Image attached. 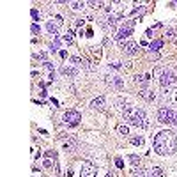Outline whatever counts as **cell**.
I'll return each instance as SVG.
<instances>
[{"instance_id": "e575fe53", "label": "cell", "mask_w": 177, "mask_h": 177, "mask_svg": "<svg viewBox=\"0 0 177 177\" xmlns=\"http://www.w3.org/2000/svg\"><path fill=\"white\" fill-rule=\"evenodd\" d=\"M106 177H115V176H114V172H110V174H108Z\"/></svg>"}, {"instance_id": "8fae6325", "label": "cell", "mask_w": 177, "mask_h": 177, "mask_svg": "<svg viewBox=\"0 0 177 177\" xmlns=\"http://www.w3.org/2000/svg\"><path fill=\"white\" fill-rule=\"evenodd\" d=\"M138 94H140L143 99H147V101H152V99H154V92H152L151 89H147V87H142Z\"/></svg>"}, {"instance_id": "f1b7e54d", "label": "cell", "mask_w": 177, "mask_h": 177, "mask_svg": "<svg viewBox=\"0 0 177 177\" xmlns=\"http://www.w3.org/2000/svg\"><path fill=\"white\" fill-rule=\"evenodd\" d=\"M115 165H117L119 168H122V167H124V161H122L120 158H117V159H115Z\"/></svg>"}, {"instance_id": "2e32d148", "label": "cell", "mask_w": 177, "mask_h": 177, "mask_svg": "<svg viewBox=\"0 0 177 177\" xmlns=\"http://www.w3.org/2000/svg\"><path fill=\"white\" fill-rule=\"evenodd\" d=\"M149 48H151V50H154V52H156V50H161V48H163V41H152V43H151V44H149Z\"/></svg>"}, {"instance_id": "277c9868", "label": "cell", "mask_w": 177, "mask_h": 177, "mask_svg": "<svg viewBox=\"0 0 177 177\" xmlns=\"http://www.w3.org/2000/svg\"><path fill=\"white\" fill-rule=\"evenodd\" d=\"M135 21L137 20H129L126 21L120 28L117 30V34H115V41H122L126 39V37H129L131 34H133V28H135Z\"/></svg>"}, {"instance_id": "ffe728a7", "label": "cell", "mask_w": 177, "mask_h": 177, "mask_svg": "<svg viewBox=\"0 0 177 177\" xmlns=\"http://www.w3.org/2000/svg\"><path fill=\"white\" fill-rule=\"evenodd\" d=\"M71 62L76 64V66H87V62L83 59H80V57H71Z\"/></svg>"}, {"instance_id": "4dcf8cb0", "label": "cell", "mask_w": 177, "mask_h": 177, "mask_svg": "<svg viewBox=\"0 0 177 177\" xmlns=\"http://www.w3.org/2000/svg\"><path fill=\"white\" fill-rule=\"evenodd\" d=\"M83 23H85L83 20H75V27H80V25H83Z\"/></svg>"}, {"instance_id": "1f68e13d", "label": "cell", "mask_w": 177, "mask_h": 177, "mask_svg": "<svg viewBox=\"0 0 177 177\" xmlns=\"http://www.w3.org/2000/svg\"><path fill=\"white\" fill-rule=\"evenodd\" d=\"M90 5L92 7H99V5H103V2H90Z\"/></svg>"}, {"instance_id": "5b68a950", "label": "cell", "mask_w": 177, "mask_h": 177, "mask_svg": "<svg viewBox=\"0 0 177 177\" xmlns=\"http://www.w3.org/2000/svg\"><path fill=\"white\" fill-rule=\"evenodd\" d=\"M159 83H161V87L163 89H168V87H172V85H177V76L172 73V71H163L161 73V76H159Z\"/></svg>"}, {"instance_id": "7a4b0ae2", "label": "cell", "mask_w": 177, "mask_h": 177, "mask_svg": "<svg viewBox=\"0 0 177 177\" xmlns=\"http://www.w3.org/2000/svg\"><path fill=\"white\" fill-rule=\"evenodd\" d=\"M158 120L161 124H177V110L172 108H159L158 112Z\"/></svg>"}, {"instance_id": "836d02e7", "label": "cell", "mask_w": 177, "mask_h": 177, "mask_svg": "<svg viewBox=\"0 0 177 177\" xmlns=\"http://www.w3.org/2000/svg\"><path fill=\"white\" fill-rule=\"evenodd\" d=\"M55 21H57V25H62V23H64V21H62V16H57Z\"/></svg>"}, {"instance_id": "484cf974", "label": "cell", "mask_w": 177, "mask_h": 177, "mask_svg": "<svg viewBox=\"0 0 177 177\" xmlns=\"http://www.w3.org/2000/svg\"><path fill=\"white\" fill-rule=\"evenodd\" d=\"M30 14H32V20L34 21H39V13H37V9H32Z\"/></svg>"}, {"instance_id": "cb8c5ba5", "label": "cell", "mask_w": 177, "mask_h": 177, "mask_svg": "<svg viewBox=\"0 0 177 177\" xmlns=\"http://www.w3.org/2000/svg\"><path fill=\"white\" fill-rule=\"evenodd\" d=\"M133 174H135V177H145V172L142 168H137V167L133 168Z\"/></svg>"}, {"instance_id": "ac0fdd59", "label": "cell", "mask_w": 177, "mask_h": 177, "mask_svg": "<svg viewBox=\"0 0 177 177\" xmlns=\"http://www.w3.org/2000/svg\"><path fill=\"white\" fill-rule=\"evenodd\" d=\"M92 57H94V60H96V64H98L99 60H101V48H92Z\"/></svg>"}, {"instance_id": "6da1fadb", "label": "cell", "mask_w": 177, "mask_h": 177, "mask_svg": "<svg viewBox=\"0 0 177 177\" xmlns=\"http://www.w3.org/2000/svg\"><path fill=\"white\" fill-rule=\"evenodd\" d=\"M154 151L159 156H168L177 151V138L172 131H159L154 137Z\"/></svg>"}, {"instance_id": "e0dca14e", "label": "cell", "mask_w": 177, "mask_h": 177, "mask_svg": "<svg viewBox=\"0 0 177 177\" xmlns=\"http://www.w3.org/2000/svg\"><path fill=\"white\" fill-rule=\"evenodd\" d=\"M69 7L75 9V11H78V9H83V7H85V2H69Z\"/></svg>"}, {"instance_id": "4fadbf2b", "label": "cell", "mask_w": 177, "mask_h": 177, "mask_svg": "<svg viewBox=\"0 0 177 177\" xmlns=\"http://www.w3.org/2000/svg\"><path fill=\"white\" fill-rule=\"evenodd\" d=\"M60 73H62L64 76H76V75H78V71H76L75 67H67V66H64V67L60 69Z\"/></svg>"}, {"instance_id": "3957f363", "label": "cell", "mask_w": 177, "mask_h": 177, "mask_svg": "<svg viewBox=\"0 0 177 177\" xmlns=\"http://www.w3.org/2000/svg\"><path fill=\"white\" fill-rule=\"evenodd\" d=\"M128 122L137 126V128H149V120L145 117V112L143 110H135L131 117H128Z\"/></svg>"}, {"instance_id": "4316f807", "label": "cell", "mask_w": 177, "mask_h": 177, "mask_svg": "<svg viewBox=\"0 0 177 177\" xmlns=\"http://www.w3.org/2000/svg\"><path fill=\"white\" fill-rule=\"evenodd\" d=\"M39 25H37V23H34V25H32V34H34V36H37V34H39Z\"/></svg>"}, {"instance_id": "83f0119b", "label": "cell", "mask_w": 177, "mask_h": 177, "mask_svg": "<svg viewBox=\"0 0 177 177\" xmlns=\"http://www.w3.org/2000/svg\"><path fill=\"white\" fill-rule=\"evenodd\" d=\"M36 59H39V60H44V62H48V60H46V53H37V55H36Z\"/></svg>"}, {"instance_id": "d4e9b609", "label": "cell", "mask_w": 177, "mask_h": 177, "mask_svg": "<svg viewBox=\"0 0 177 177\" xmlns=\"http://www.w3.org/2000/svg\"><path fill=\"white\" fill-rule=\"evenodd\" d=\"M50 50H52V53H55V52H59V39H55V43H52V46H50Z\"/></svg>"}, {"instance_id": "603a6c76", "label": "cell", "mask_w": 177, "mask_h": 177, "mask_svg": "<svg viewBox=\"0 0 177 177\" xmlns=\"http://www.w3.org/2000/svg\"><path fill=\"white\" fill-rule=\"evenodd\" d=\"M131 143H133V145H143V138L142 137H133L131 138Z\"/></svg>"}, {"instance_id": "d6986e66", "label": "cell", "mask_w": 177, "mask_h": 177, "mask_svg": "<svg viewBox=\"0 0 177 177\" xmlns=\"http://www.w3.org/2000/svg\"><path fill=\"white\" fill-rule=\"evenodd\" d=\"M117 131L120 133V135H124V137H126V135H129V129H128V126H124V124H119Z\"/></svg>"}, {"instance_id": "d6a6232c", "label": "cell", "mask_w": 177, "mask_h": 177, "mask_svg": "<svg viewBox=\"0 0 177 177\" xmlns=\"http://www.w3.org/2000/svg\"><path fill=\"white\" fill-rule=\"evenodd\" d=\"M44 167H48V168H50V167H52V161H50V159H48V158H46V159H44Z\"/></svg>"}, {"instance_id": "52a82bcc", "label": "cell", "mask_w": 177, "mask_h": 177, "mask_svg": "<svg viewBox=\"0 0 177 177\" xmlns=\"http://www.w3.org/2000/svg\"><path fill=\"white\" fill-rule=\"evenodd\" d=\"M96 174H98V168L90 161H83L81 163V174H80V177H96Z\"/></svg>"}, {"instance_id": "9a60e30c", "label": "cell", "mask_w": 177, "mask_h": 177, "mask_svg": "<svg viewBox=\"0 0 177 177\" xmlns=\"http://www.w3.org/2000/svg\"><path fill=\"white\" fill-rule=\"evenodd\" d=\"M151 177H165V172H163V168H159V167H154V168H152V172H151Z\"/></svg>"}, {"instance_id": "8992f818", "label": "cell", "mask_w": 177, "mask_h": 177, "mask_svg": "<svg viewBox=\"0 0 177 177\" xmlns=\"http://www.w3.org/2000/svg\"><path fill=\"white\" fill-rule=\"evenodd\" d=\"M80 120H81V117H80V112H76V110H67L64 114V122L67 126H76Z\"/></svg>"}, {"instance_id": "7c38bea8", "label": "cell", "mask_w": 177, "mask_h": 177, "mask_svg": "<svg viewBox=\"0 0 177 177\" xmlns=\"http://www.w3.org/2000/svg\"><path fill=\"white\" fill-rule=\"evenodd\" d=\"M105 103H106V98H105V96H99V98L92 99L90 108H103V106H105Z\"/></svg>"}, {"instance_id": "5bb4252c", "label": "cell", "mask_w": 177, "mask_h": 177, "mask_svg": "<svg viewBox=\"0 0 177 177\" xmlns=\"http://www.w3.org/2000/svg\"><path fill=\"white\" fill-rule=\"evenodd\" d=\"M46 30H48L50 34L57 36V34H59V25H57V23H52V21H48V23H46Z\"/></svg>"}, {"instance_id": "30bf717a", "label": "cell", "mask_w": 177, "mask_h": 177, "mask_svg": "<svg viewBox=\"0 0 177 177\" xmlns=\"http://www.w3.org/2000/svg\"><path fill=\"white\" fill-rule=\"evenodd\" d=\"M163 98L167 99L170 105H177V89H174V90L167 89V90L163 92Z\"/></svg>"}, {"instance_id": "44dd1931", "label": "cell", "mask_w": 177, "mask_h": 177, "mask_svg": "<svg viewBox=\"0 0 177 177\" xmlns=\"http://www.w3.org/2000/svg\"><path fill=\"white\" fill-rule=\"evenodd\" d=\"M129 161L133 163V167H138L142 159H140V156H137V154H131V156H129Z\"/></svg>"}, {"instance_id": "ba28073f", "label": "cell", "mask_w": 177, "mask_h": 177, "mask_svg": "<svg viewBox=\"0 0 177 177\" xmlns=\"http://www.w3.org/2000/svg\"><path fill=\"white\" fill-rule=\"evenodd\" d=\"M60 145H62V149L67 151V152H71V151L76 149V142H75L73 138H60Z\"/></svg>"}, {"instance_id": "9c48e42d", "label": "cell", "mask_w": 177, "mask_h": 177, "mask_svg": "<svg viewBox=\"0 0 177 177\" xmlns=\"http://www.w3.org/2000/svg\"><path fill=\"white\" fill-rule=\"evenodd\" d=\"M138 50V44L135 41H128V43H122V52L128 53V55H133Z\"/></svg>"}, {"instance_id": "f546056e", "label": "cell", "mask_w": 177, "mask_h": 177, "mask_svg": "<svg viewBox=\"0 0 177 177\" xmlns=\"http://www.w3.org/2000/svg\"><path fill=\"white\" fill-rule=\"evenodd\" d=\"M167 36H168V37H174V36H176V32H174L172 28H168V30H167Z\"/></svg>"}, {"instance_id": "7402d4cb", "label": "cell", "mask_w": 177, "mask_h": 177, "mask_svg": "<svg viewBox=\"0 0 177 177\" xmlns=\"http://www.w3.org/2000/svg\"><path fill=\"white\" fill-rule=\"evenodd\" d=\"M73 41H75V39H73V32L69 30V32L64 36V43H67V44H73Z\"/></svg>"}]
</instances>
